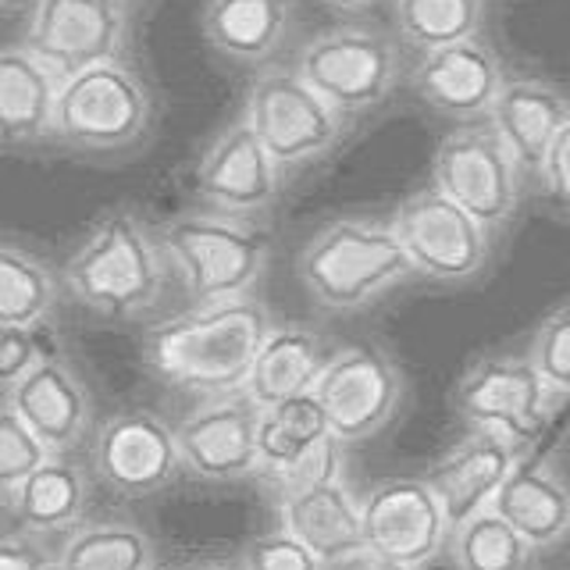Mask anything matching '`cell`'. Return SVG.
Masks as SVG:
<instances>
[{"label": "cell", "instance_id": "cell-1", "mask_svg": "<svg viewBox=\"0 0 570 570\" xmlns=\"http://www.w3.org/2000/svg\"><path fill=\"white\" fill-rule=\"evenodd\" d=\"M275 328L272 314L257 296L225 303H196L193 311L157 321L142 335V361L183 392L225 396L246 389L249 371Z\"/></svg>", "mask_w": 570, "mask_h": 570}, {"label": "cell", "instance_id": "cell-2", "mask_svg": "<svg viewBox=\"0 0 570 570\" xmlns=\"http://www.w3.org/2000/svg\"><path fill=\"white\" fill-rule=\"evenodd\" d=\"M296 275L321 311L350 314L417 272L392 222L350 214L314 232L299 249Z\"/></svg>", "mask_w": 570, "mask_h": 570}, {"label": "cell", "instance_id": "cell-3", "mask_svg": "<svg viewBox=\"0 0 570 570\" xmlns=\"http://www.w3.org/2000/svg\"><path fill=\"white\" fill-rule=\"evenodd\" d=\"M61 282L86 311L104 317L147 314L165 285L160 246L129 207H111L89 225L76 254L68 257Z\"/></svg>", "mask_w": 570, "mask_h": 570}, {"label": "cell", "instance_id": "cell-4", "mask_svg": "<svg viewBox=\"0 0 570 570\" xmlns=\"http://www.w3.org/2000/svg\"><path fill=\"white\" fill-rule=\"evenodd\" d=\"M160 249L193 303L249 296L272 257V232L225 210H186L160 228Z\"/></svg>", "mask_w": 570, "mask_h": 570}, {"label": "cell", "instance_id": "cell-5", "mask_svg": "<svg viewBox=\"0 0 570 570\" xmlns=\"http://www.w3.org/2000/svg\"><path fill=\"white\" fill-rule=\"evenodd\" d=\"M154 97L132 68L104 61L61 82L53 139L79 154H121L150 132Z\"/></svg>", "mask_w": 570, "mask_h": 570}, {"label": "cell", "instance_id": "cell-6", "mask_svg": "<svg viewBox=\"0 0 570 570\" xmlns=\"http://www.w3.org/2000/svg\"><path fill=\"white\" fill-rule=\"evenodd\" d=\"M296 71L343 118L379 107L400 79V47L371 26H335L303 43Z\"/></svg>", "mask_w": 570, "mask_h": 570}, {"label": "cell", "instance_id": "cell-7", "mask_svg": "<svg viewBox=\"0 0 570 570\" xmlns=\"http://www.w3.org/2000/svg\"><path fill=\"white\" fill-rule=\"evenodd\" d=\"M246 118L282 171L332 154L350 121L296 68H264L246 94Z\"/></svg>", "mask_w": 570, "mask_h": 570}, {"label": "cell", "instance_id": "cell-8", "mask_svg": "<svg viewBox=\"0 0 570 570\" xmlns=\"http://www.w3.org/2000/svg\"><path fill=\"white\" fill-rule=\"evenodd\" d=\"M560 400L563 396L542 379L531 356L513 353L481 356L453 389V406L463 421L507 435L521 450L546 432Z\"/></svg>", "mask_w": 570, "mask_h": 570}, {"label": "cell", "instance_id": "cell-9", "mask_svg": "<svg viewBox=\"0 0 570 570\" xmlns=\"http://www.w3.org/2000/svg\"><path fill=\"white\" fill-rule=\"evenodd\" d=\"M521 175V165L503 136L492 129V121L460 125L439 142L432 157L435 189H442L463 210H471L489 232L513 222L524 189Z\"/></svg>", "mask_w": 570, "mask_h": 570}, {"label": "cell", "instance_id": "cell-10", "mask_svg": "<svg viewBox=\"0 0 570 570\" xmlns=\"http://www.w3.org/2000/svg\"><path fill=\"white\" fill-rule=\"evenodd\" d=\"M392 228L414 272L432 282H474L492 261V232L435 186L403 200L392 214Z\"/></svg>", "mask_w": 570, "mask_h": 570}, {"label": "cell", "instance_id": "cell-11", "mask_svg": "<svg viewBox=\"0 0 570 570\" xmlns=\"http://www.w3.org/2000/svg\"><path fill=\"white\" fill-rule=\"evenodd\" d=\"M343 445L317 463L314 471L278 489V521L285 531L314 549L321 563H346L367 557L364 542V507L356 503L343 478Z\"/></svg>", "mask_w": 570, "mask_h": 570}, {"label": "cell", "instance_id": "cell-12", "mask_svg": "<svg viewBox=\"0 0 570 570\" xmlns=\"http://www.w3.org/2000/svg\"><path fill=\"white\" fill-rule=\"evenodd\" d=\"M328 424L343 445L379 435L403 403V374L379 346H346L332 353L314 385Z\"/></svg>", "mask_w": 570, "mask_h": 570}, {"label": "cell", "instance_id": "cell-13", "mask_svg": "<svg viewBox=\"0 0 570 570\" xmlns=\"http://www.w3.org/2000/svg\"><path fill=\"white\" fill-rule=\"evenodd\" d=\"M364 542L371 560L424 567L453 534L439 492L428 478L379 481L364 499Z\"/></svg>", "mask_w": 570, "mask_h": 570}, {"label": "cell", "instance_id": "cell-14", "mask_svg": "<svg viewBox=\"0 0 570 570\" xmlns=\"http://www.w3.org/2000/svg\"><path fill=\"white\" fill-rule=\"evenodd\" d=\"M129 32L121 0H36L26 40L36 58L61 79L104 61H118Z\"/></svg>", "mask_w": 570, "mask_h": 570}, {"label": "cell", "instance_id": "cell-15", "mask_svg": "<svg viewBox=\"0 0 570 570\" xmlns=\"http://www.w3.org/2000/svg\"><path fill=\"white\" fill-rule=\"evenodd\" d=\"M261 406L246 389L207 396L178 421V453L183 468L204 481H239L261 474Z\"/></svg>", "mask_w": 570, "mask_h": 570}, {"label": "cell", "instance_id": "cell-16", "mask_svg": "<svg viewBox=\"0 0 570 570\" xmlns=\"http://www.w3.org/2000/svg\"><path fill=\"white\" fill-rule=\"evenodd\" d=\"M94 468L118 495H154L183 471L175 428L150 410H121L107 417L94 442Z\"/></svg>", "mask_w": 570, "mask_h": 570}, {"label": "cell", "instance_id": "cell-17", "mask_svg": "<svg viewBox=\"0 0 570 570\" xmlns=\"http://www.w3.org/2000/svg\"><path fill=\"white\" fill-rule=\"evenodd\" d=\"M282 186V168L267 154L249 118H236L218 139L204 150L193 171V189L214 210L236 214V218H257L275 204Z\"/></svg>", "mask_w": 570, "mask_h": 570}, {"label": "cell", "instance_id": "cell-18", "mask_svg": "<svg viewBox=\"0 0 570 570\" xmlns=\"http://www.w3.org/2000/svg\"><path fill=\"white\" fill-rule=\"evenodd\" d=\"M410 82H414L417 97L428 107H435L439 115L471 121L492 111L507 76L495 50L474 36V40L463 43L424 50L414 71H410Z\"/></svg>", "mask_w": 570, "mask_h": 570}, {"label": "cell", "instance_id": "cell-19", "mask_svg": "<svg viewBox=\"0 0 570 570\" xmlns=\"http://www.w3.org/2000/svg\"><path fill=\"white\" fill-rule=\"evenodd\" d=\"M4 406L14 410L58 456L76 450L94 424V400L61 356H47L26 379L8 385Z\"/></svg>", "mask_w": 570, "mask_h": 570}, {"label": "cell", "instance_id": "cell-20", "mask_svg": "<svg viewBox=\"0 0 570 570\" xmlns=\"http://www.w3.org/2000/svg\"><path fill=\"white\" fill-rule=\"evenodd\" d=\"M517 460H521V445L499 432L474 428L468 439H460L435 463L428 481L439 492L453 528L495 503V495L510 478V471L517 468Z\"/></svg>", "mask_w": 570, "mask_h": 570}, {"label": "cell", "instance_id": "cell-21", "mask_svg": "<svg viewBox=\"0 0 570 570\" xmlns=\"http://www.w3.org/2000/svg\"><path fill=\"white\" fill-rule=\"evenodd\" d=\"M257 445H261V474L272 478L278 489H285L289 481L314 471L343 442L335 439L325 406L317 403L314 392H307V396L261 410Z\"/></svg>", "mask_w": 570, "mask_h": 570}, {"label": "cell", "instance_id": "cell-22", "mask_svg": "<svg viewBox=\"0 0 570 570\" xmlns=\"http://www.w3.org/2000/svg\"><path fill=\"white\" fill-rule=\"evenodd\" d=\"M492 129L503 136L521 171L542 175V165L570 121V100L542 79H507L489 111Z\"/></svg>", "mask_w": 570, "mask_h": 570}, {"label": "cell", "instance_id": "cell-23", "mask_svg": "<svg viewBox=\"0 0 570 570\" xmlns=\"http://www.w3.org/2000/svg\"><path fill=\"white\" fill-rule=\"evenodd\" d=\"M61 82L58 71L22 43L0 53V129L11 150L53 136Z\"/></svg>", "mask_w": 570, "mask_h": 570}, {"label": "cell", "instance_id": "cell-24", "mask_svg": "<svg viewBox=\"0 0 570 570\" xmlns=\"http://www.w3.org/2000/svg\"><path fill=\"white\" fill-rule=\"evenodd\" d=\"M328 361H332V353L325 350V338L317 335V328L299 325V321L275 325L264 338L254 371H249L246 392L254 396L261 410L307 396V392H314Z\"/></svg>", "mask_w": 570, "mask_h": 570}, {"label": "cell", "instance_id": "cell-25", "mask_svg": "<svg viewBox=\"0 0 570 570\" xmlns=\"http://www.w3.org/2000/svg\"><path fill=\"white\" fill-rule=\"evenodd\" d=\"M492 510L503 513L534 549H552L570 534V489L539 460H517Z\"/></svg>", "mask_w": 570, "mask_h": 570}, {"label": "cell", "instance_id": "cell-26", "mask_svg": "<svg viewBox=\"0 0 570 570\" xmlns=\"http://www.w3.org/2000/svg\"><path fill=\"white\" fill-rule=\"evenodd\" d=\"M293 22V0H207L204 36L228 61L264 65Z\"/></svg>", "mask_w": 570, "mask_h": 570}, {"label": "cell", "instance_id": "cell-27", "mask_svg": "<svg viewBox=\"0 0 570 570\" xmlns=\"http://www.w3.org/2000/svg\"><path fill=\"white\" fill-rule=\"evenodd\" d=\"M86 474L71 460L53 453L40 471L29 474L18 492L4 495L8 513L22 531L32 534H58L71 531L86 513Z\"/></svg>", "mask_w": 570, "mask_h": 570}, {"label": "cell", "instance_id": "cell-28", "mask_svg": "<svg viewBox=\"0 0 570 570\" xmlns=\"http://www.w3.org/2000/svg\"><path fill=\"white\" fill-rule=\"evenodd\" d=\"M58 303V275L32 249L4 243L0 249V328H36Z\"/></svg>", "mask_w": 570, "mask_h": 570}, {"label": "cell", "instance_id": "cell-29", "mask_svg": "<svg viewBox=\"0 0 570 570\" xmlns=\"http://www.w3.org/2000/svg\"><path fill=\"white\" fill-rule=\"evenodd\" d=\"M58 570H154V542L136 524H82L65 539Z\"/></svg>", "mask_w": 570, "mask_h": 570}, {"label": "cell", "instance_id": "cell-30", "mask_svg": "<svg viewBox=\"0 0 570 570\" xmlns=\"http://www.w3.org/2000/svg\"><path fill=\"white\" fill-rule=\"evenodd\" d=\"M450 552L456 570H528L534 546L489 507L453 528Z\"/></svg>", "mask_w": 570, "mask_h": 570}, {"label": "cell", "instance_id": "cell-31", "mask_svg": "<svg viewBox=\"0 0 570 570\" xmlns=\"http://www.w3.org/2000/svg\"><path fill=\"white\" fill-rule=\"evenodd\" d=\"M392 22L403 43L424 53L474 40L485 22V0H392Z\"/></svg>", "mask_w": 570, "mask_h": 570}, {"label": "cell", "instance_id": "cell-32", "mask_svg": "<svg viewBox=\"0 0 570 570\" xmlns=\"http://www.w3.org/2000/svg\"><path fill=\"white\" fill-rule=\"evenodd\" d=\"M50 456V445L14 410L4 406V417H0V485H4V495L18 492V485L40 471Z\"/></svg>", "mask_w": 570, "mask_h": 570}, {"label": "cell", "instance_id": "cell-33", "mask_svg": "<svg viewBox=\"0 0 570 570\" xmlns=\"http://www.w3.org/2000/svg\"><path fill=\"white\" fill-rule=\"evenodd\" d=\"M528 356L560 396H570V303L560 311H552L542 325L534 328Z\"/></svg>", "mask_w": 570, "mask_h": 570}, {"label": "cell", "instance_id": "cell-34", "mask_svg": "<svg viewBox=\"0 0 570 570\" xmlns=\"http://www.w3.org/2000/svg\"><path fill=\"white\" fill-rule=\"evenodd\" d=\"M239 570H325L321 557L307 549L293 531H267L246 546Z\"/></svg>", "mask_w": 570, "mask_h": 570}, {"label": "cell", "instance_id": "cell-35", "mask_svg": "<svg viewBox=\"0 0 570 570\" xmlns=\"http://www.w3.org/2000/svg\"><path fill=\"white\" fill-rule=\"evenodd\" d=\"M47 353L43 350V332L40 325L36 328H18V325H8L4 335H0V379H4V389L14 385L18 379H26V374L43 364Z\"/></svg>", "mask_w": 570, "mask_h": 570}, {"label": "cell", "instance_id": "cell-36", "mask_svg": "<svg viewBox=\"0 0 570 570\" xmlns=\"http://www.w3.org/2000/svg\"><path fill=\"white\" fill-rule=\"evenodd\" d=\"M0 570H58L43 546L36 542L32 531H8L4 546H0Z\"/></svg>", "mask_w": 570, "mask_h": 570}, {"label": "cell", "instance_id": "cell-37", "mask_svg": "<svg viewBox=\"0 0 570 570\" xmlns=\"http://www.w3.org/2000/svg\"><path fill=\"white\" fill-rule=\"evenodd\" d=\"M542 186L549 189V196H557L563 207H570V121L560 129L557 142L542 165Z\"/></svg>", "mask_w": 570, "mask_h": 570}, {"label": "cell", "instance_id": "cell-38", "mask_svg": "<svg viewBox=\"0 0 570 570\" xmlns=\"http://www.w3.org/2000/svg\"><path fill=\"white\" fill-rule=\"evenodd\" d=\"M325 4L335 8V11H364L371 4H379V0H325Z\"/></svg>", "mask_w": 570, "mask_h": 570}, {"label": "cell", "instance_id": "cell-39", "mask_svg": "<svg viewBox=\"0 0 570 570\" xmlns=\"http://www.w3.org/2000/svg\"><path fill=\"white\" fill-rule=\"evenodd\" d=\"M183 570H239V567L222 563V560H196V563H186Z\"/></svg>", "mask_w": 570, "mask_h": 570}, {"label": "cell", "instance_id": "cell-40", "mask_svg": "<svg viewBox=\"0 0 570 570\" xmlns=\"http://www.w3.org/2000/svg\"><path fill=\"white\" fill-rule=\"evenodd\" d=\"M367 570H421V567H403V563H385V560H374Z\"/></svg>", "mask_w": 570, "mask_h": 570}, {"label": "cell", "instance_id": "cell-41", "mask_svg": "<svg viewBox=\"0 0 570 570\" xmlns=\"http://www.w3.org/2000/svg\"><path fill=\"white\" fill-rule=\"evenodd\" d=\"M0 4H4V11H14L18 4H22V0H0Z\"/></svg>", "mask_w": 570, "mask_h": 570}]
</instances>
